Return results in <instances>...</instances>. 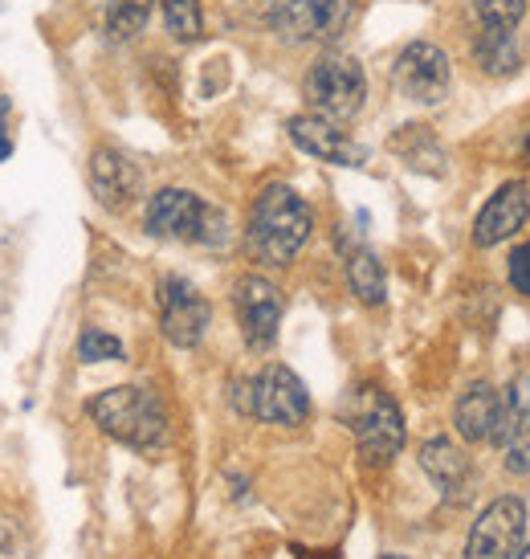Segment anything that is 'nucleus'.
<instances>
[{"label":"nucleus","mask_w":530,"mask_h":559,"mask_svg":"<svg viewBox=\"0 0 530 559\" xmlns=\"http://www.w3.org/2000/svg\"><path fill=\"white\" fill-rule=\"evenodd\" d=\"M314 213L294 188L269 185L250 209V246L262 262L286 265L298 258V249L311 241Z\"/></svg>","instance_id":"1"},{"label":"nucleus","mask_w":530,"mask_h":559,"mask_svg":"<svg viewBox=\"0 0 530 559\" xmlns=\"http://www.w3.org/2000/svg\"><path fill=\"white\" fill-rule=\"evenodd\" d=\"M86 413H91V420L103 433L131 445V450L152 453L168 445V413L156 401V392L135 389V384H119V389L98 392L86 404Z\"/></svg>","instance_id":"2"},{"label":"nucleus","mask_w":530,"mask_h":559,"mask_svg":"<svg viewBox=\"0 0 530 559\" xmlns=\"http://www.w3.org/2000/svg\"><path fill=\"white\" fill-rule=\"evenodd\" d=\"M143 225L152 237L164 241H192V246H220L229 229H225V213L217 204L201 201L188 188H159L147 201Z\"/></svg>","instance_id":"3"},{"label":"nucleus","mask_w":530,"mask_h":559,"mask_svg":"<svg viewBox=\"0 0 530 559\" xmlns=\"http://www.w3.org/2000/svg\"><path fill=\"white\" fill-rule=\"evenodd\" d=\"M347 425L356 433V450L368 466H388L396 453L405 450V417L384 389H363L351 392L347 401Z\"/></svg>","instance_id":"4"},{"label":"nucleus","mask_w":530,"mask_h":559,"mask_svg":"<svg viewBox=\"0 0 530 559\" xmlns=\"http://www.w3.org/2000/svg\"><path fill=\"white\" fill-rule=\"evenodd\" d=\"M302 94L311 103V115H323L330 123H347L363 110L368 98V74L351 53H327L306 70Z\"/></svg>","instance_id":"5"},{"label":"nucleus","mask_w":530,"mask_h":559,"mask_svg":"<svg viewBox=\"0 0 530 559\" xmlns=\"http://www.w3.org/2000/svg\"><path fill=\"white\" fill-rule=\"evenodd\" d=\"M359 0H274L269 25L278 37L306 46V41H335L351 25Z\"/></svg>","instance_id":"6"},{"label":"nucleus","mask_w":530,"mask_h":559,"mask_svg":"<svg viewBox=\"0 0 530 559\" xmlns=\"http://www.w3.org/2000/svg\"><path fill=\"white\" fill-rule=\"evenodd\" d=\"M522 535H527V507H522V498L502 495L469 527L461 559H518Z\"/></svg>","instance_id":"7"},{"label":"nucleus","mask_w":530,"mask_h":559,"mask_svg":"<svg viewBox=\"0 0 530 559\" xmlns=\"http://www.w3.org/2000/svg\"><path fill=\"white\" fill-rule=\"evenodd\" d=\"M392 79H396V91L405 94L408 103L437 107L441 98L449 94L453 70L441 46H433V41H412V46L400 49Z\"/></svg>","instance_id":"8"},{"label":"nucleus","mask_w":530,"mask_h":559,"mask_svg":"<svg viewBox=\"0 0 530 559\" xmlns=\"http://www.w3.org/2000/svg\"><path fill=\"white\" fill-rule=\"evenodd\" d=\"M281 307H286V302H281V290L269 278H262V274L237 278V286H233L237 326H241V335H245V343H250L253 352L274 347L278 326H281Z\"/></svg>","instance_id":"9"},{"label":"nucleus","mask_w":530,"mask_h":559,"mask_svg":"<svg viewBox=\"0 0 530 559\" xmlns=\"http://www.w3.org/2000/svg\"><path fill=\"white\" fill-rule=\"evenodd\" d=\"M208 323H213V307H208V298L192 282H159V326H164V340L172 343V347H196L204 340Z\"/></svg>","instance_id":"10"},{"label":"nucleus","mask_w":530,"mask_h":559,"mask_svg":"<svg viewBox=\"0 0 530 559\" xmlns=\"http://www.w3.org/2000/svg\"><path fill=\"white\" fill-rule=\"evenodd\" d=\"M253 417L265 420V425H286L294 429L311 417V396H306V384L298 380L286 364H269L253 376Z\"/></svg>","instance_id":"11"},{"label":"nucleus","mask_w":530,"mask_h":559,"mask_svg":"<svg viewBox=\"0 0 530 559\" xmlns=\"http://www.w3.org/2000/svg\"><path fill=\"white\" fill-rule=\"evenodd\" d=\"M530 217V185L527 180H506V185L482 204V213L473 221V246L494 249L506 237H515Z\"/></svg>","instance_id":"12"},{"label":"nucleus","mask_w":530,"mask_h":559,"mask_svg":"<svg viewBox=\"0 0 530 559\" xmlns=\"http://www.w3.org/2000/svg\"><path fill=\"white\" fill-rule=\"evenodd\" d=\"M286 131H290L294 147H302L306 156L323 159V164H335V168H359L368 159V152L347 131H339V123H330L323 115H294Z\"/></svg>","instance_id":"13"},{"label":"nucleus","mask_w":530,"mask_h":559,"mask_svg":"<svg viewBox=\"0 0 530 559\" xmlns=\"http://www.w3.org/2000/svg\"><path fill=\"white\" fill-rule=\"evenodd\" d=\"M140 168L123 156V152H115V147H98L91 156V192L98 197L103 209L110 213H119L127 204H135L140 197Z\"/></svg>","instance_id":"14"},{"label":"nucleus","mask_w":530,"mask_h":559,"mask_svg":"<svg viewBox=\"0 0 530 559\" xmlns=\"http://www.w3.org/2000/svg\"><path fill=\"white\" fill-rule=\"evenodd\" d=\"M494 445L502 450V466L510 474H530V389L502 392V420Z\"/></svg>","instance_id":"15"},{"label":"nucleus","mask_w":530,"mask_h":559,"mask_svg":"<svg viewBox=\"0 0 530 559\" xmlns=\"http://www.w3.org/2000/svg\"><path fill=\"white\" fill-rule=\"evenodd\" d=\"M498 420H502V392L494 389V384H485V380L469 384V389L461 392L457 408H453V425H457L461 441H469V445L494 441Z\"/></svg>","instance_id":"16"},{"label":"nucleus","mask_w":530,"mask_h":559,"mask_svg":"<svg viewBox=\"0 0 530 559\" xmlns=\"http://www.w3.org/2000/svg\"><path fill=\"white\" fill-rule=\"evenodd\" d=\"M421 469L429 474V481L437 486L441 495L453 498V502H461L469 490V481H473V466H469V457L457 445H453L449 437H429L421 445Z\"/></svg>","instance_id":"17"},{"label":"nucleus","mask_w":530,"mask_h":559,"mask_svg":"<svg viewBox=\"0 0 530 559\" xmlns=\"http://www.w3.org/2000/svg\"><path fill=\"white\" fill-rule=\"evenodd\" d=\"M347 286L363 307H384L388 298V278L384 265L368 246H347Z\"/></svg>","instance_id":"18"},{"label":"nucleus","mask_w":530,"mask_h":559,"mask_svg":"<svg viewBox=\"0 0 530 559\" xmlns=\"http://www.w3.org/2000/svg\"><path fill=\"white\" fill-rule=\"evenodd\" d=\"M473 53L482 62L485 74H515L518 62H522V49H518L515 29H482L478 41H473Z\"/></svg>","instance_id":"19"},{"label":"nucleus","mask_w":530,"mask_h":559,"mask_svg":"<svg viewBox=\"0 0 530 559\" xmlns=\"http://www.w3.org/2000/svg\"><path fill=\"white\" fill-rule=\"evenodd\" d=\"M156 0H107V37L110 41H131L143 33Z\"/></svg>","instance_id":"20"},{"label":"nucleus","mask_w":530,"mask_h":559,"mask_svg":"<svg viewBox=\"0 0 530 559\" xmlns=\"http://www.w3.org/2000/svg\"><path fill=\"white\" fill-rule=\"evenodd\" d=\"M164 9V25L176 41H201L204 33V16H201V0H159Z\"/></svg>","instance_id":"21"},{"label":"nucleus","mask_w":530,"mask_h":559,"mask_svg":"<svg viewBox=\"0 0 530 559\" xmlns=\"http://www.w3.org/2000/svg\"><path fill=\"white\" fill-rule=\"evenodd\" d=\"M473 16L482 29H518L527 16V0H473Z\"/></svg>","instance_id":"22"},{"label":"nucleus","mask_w":530,"mask_h":559,"mask_svg":"<svg viewBox=\"0 0 530 559\" xmlns=\"http://www.w3.org/2000/svg\"><path fill=\"white\" fill-rule=\"evenodd\" d=\"M79 356L82 364H107V359H123L127 347L110 331H103V326H86L79 340Z\"/></svg>","instance_id":"23"},{"label":"nucleus","mask_w":530,"mask_h":559,"mask_svg":"<svg viewBox=\"0 0 530 559\" xmlns=\"http://www.w3.org/2000/svg\"><path fill=\"white\" fill-rule=\"evenodd\" d=\"M506 278L515 286V295L530 298V241L527 246L510 249V262H506Z\"/></svg>","instance_id":"24"},{"label":"nucleus","mask_w":530,"mask_h":559,"mask_svg":"<svg viewBox=\"0 0 530 559\" xmlns=\"http://www.w3.org/2000/svg\"><path fill=\"white\" fill-rule=\"evenodd\" d=\"M25 535H21V523L0 514V559H25Z\"/></svg>","instance_id":"25"},{"label":"nucleus","mask_w":530,"mask_h":559,"mask_svg":"<svg viewBox=\"0 0 530 559\" xmlns=\"http://www.w3.org/2000/svg\"><path fill=\"white\" fill-rule=\"evenodd\" d=\"M9 152H13V143L4 135V127H0V159H9Z\"/></svg>","instance_id":"26"},{"label":"nucleus","mask_w":530,"mask_h":559,"mask_svg":"<svg viewBox=\"0 0 530 559\" xmlns=\"http://www.w3.org/2000/svg\"><path fill=\"white\" fill-rule=\"evenodd\" d=\"M518 559H530V544H527V547H522V551H518Z\"/></svg>","instance_id":"27"},{"label":"nucleus","mask_w":530,"mask_h":559,"mask_svg":"<svg viewBox=\"0 0 530 559\" xmlns=\"http://www.w3.org/2000/svg\"><path fill=\"white\" fill-rule=\"evenodd\" d=\"M380 559H408V556H396V551H388V556H380Z\"/></svg>","instance_id":"28"}]
</instances>
